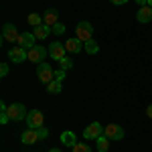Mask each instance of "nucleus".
Here are the masks:
<instances>
[{
	"label": "nucleus",
	"instance_id": "nucleus-1",
	"mask_svg": "<svg viewBox=\"0 0 152 152\" xmlns=\"http://www.w3.org/2000/svg\"><path fill=\"white\" fill-rule=\"evenodd\" d=\"M75 37H77L81 43H87V41H91V39H94V26L87 23V20L79 23V24H77V28H75Z\"/></svg>",
	"mask_w": 152,
	"mask_h": 152
},
{
	"label": "nucleus",
	"instance_id": "nucleus-2",
	"mask_svg": "<svg viewBox=\"0 0 152 152\" xmlns=\"http://www.w3.org/2000/svg\"><path fill=\"white\" fill-rule=\"evenodd\" d=\"M28 112L23 104H12L8 105V120L10 122H20V120H26Z\"/></svg>",
	"mask_w": 152,
	"mask_h": 152
},
{
	"label": "nucleus",
	"instance_id": "nucleus-3",
	"mask_svg": "<svg viewBox=\"0 0 152 152\" xmlns=\"http://www.w3.org/2000/svg\"><path fill=\"white\" fill-rule=\"evenodd\" d=\"M37 75H39V81H43L45 85H49L51 81H55V71L51 69V65H49V63H39Z\"/></svg>",
	"mask_w": 152,
	"mask_h": 152
},
{
	"label": "nucleus",
	"instance_id": "nucleus-4",
	"mask_svg": "<svg viewBox=\"0 0 152 152\" xmlns=\"http://www.w3.org/2000/svg\"><path fill=\"white\" fill-rule=\"evenodd\" d=\"M26 126L28 128H41V126H45V116H43V112L41 110H31L28 112V116H26Z\"/></svg>",
	"mask_w": 152,
	"mask_h": 152
},
{
	"label": "nucleus",
	"instance_id": "nucleus-5",
	"mask_svg": "<svg viewBox=\"0 0 152 152\" xmlns=\"http://www.w3.org/2000/svg\"><path fill=\"white\" fill-rule=\"evenodd\" d=\"M47 55H49V49L41 47V45H35L33 49H28V61H33V63H45Z\"/></svg>",
	"mask_w": 152,
	"mask_h": 152
},
{
	"label": "nucleus",
	"instance_id": "nucleus-6",
	"mask_svg": "<svg viewBox=\"0 0 152 152\" xmlns=\"http://www.w3.org/2000/svg\"><path fill=\"white\" fill-rule=\"evenodd\" d=\"M104 136H107L110 140H122L126 136V132H124L122 126H118V124H107L104 128Z\"/></svg>",
	"mask_w": 152,
	"mask_h": 152
},
{
	"label": "nucleus",
	"instance_id": "nucleus-7",
	"mask_svg": "<svg viewBox=\"0 0 152 152\" xmlns=\"http://www.w3.org/2000/svg\"><path fill=\"white\" fill-rule=\"evenodd\" d=\"M104 128H105V126H102V124L94 122V124H89L87 128L83 130V136H85L87 140H97L99 136H104Z\"/></svg>",
	"mask_w": 152,
	"mask_h": 152
},
{
	"label": "nucleus",
	"instance_id": "nucleus-8",
	"mask_svg": "<svg viewBox=\"0 0 152 152\" xmlns=\"http://www.w3.org/2000/svg\"><path fill=\"white\" fill-rule=\"evenodd\" d=\"M2 39H4V41H10V43H18L20 33H18V28H16L14 24L6 23L4 26H2Z\"/></svg>",
	"mask_w": 152,
	"mask_h": 152
},
{
	"label": "nucleus",
	"instance_id": "nucleus-9",
	"mask_svg": "<svg viewBox=\"0 0 152 152\" xmlns=\"http://www.w3.org/2000/svg\"><path fill=\"white\" fill-rule=\"evenodd\" d=\"M8 57H10L12 63H23V61H26V59H28V51L16 45V47H12L10 51H8Z\"/></svg>",
	"mask_w": 152,
	"mask_h": 152
},
{
	"label": "nucleus",
	"instance_id": "nucleus-10",
	"mask_svg": "<svg viewBox=\"0 0 152 152\" xmlns=\"http://www.w3.org/2000/svg\"><path fill=\"white\" fill-rule=\"evenodd\" d=\"M35 41H37V37H35V33L33 31H26V33H20V39H18V47H23V49H33L35 47Z\"/></svg>",
	"mask_w": 152,
	"mask_h": 152
},
{
	"label": "nucleus",
	"instance_id": "nucleus-11",
	"mask_svg": "<svg viewBox=\"0 0 152 152\" xmlns=\"http://www.w3.org/2000/svg\"><path fill=\"white\" fill-rule=\"evenodd\" d=\"M65 55H67L65 45H61V43H51V45H49V57H53L55 61H61Z\"/></svg>",
	"mask_w": 152,
	"mask_h": 152
},
{
	"label": "nucleus",
	"instance_id": "nucleus-12",
	"mask_svg": "<svg viewBox=\"0 0 152 152\" xmlns=\"http://www.w3.org/2000/svg\"><path fill=\"white\" fill-rule=\"evenodd\" d=\"M23 144H35V142H39L41 140V136H39V130H35V128H28V130H24L23 132Z\"/></svg>",
	"mask_w": 152,
	"mask_h": 152
},
{
	"label": "nucleus",
	"instance_id": "nucleus-13",
	"mask_svg": "<svg viewBox=\"0 0 152 152\" xmlns=\"http://www.w3.org/2000/svg\"><path fill=\"white\" fill-rule=\"evenodd\" d=\"M43 23L47 24V26H51V28H53V26L59 23V12L55 10V8H49V10L43 14Z\"/></svg>",
	"mask_w": 152,
	"mask_h": 152
},
{
	"label": "nucleus",
	"instance_id": "nucleus-14",
	"mask_svg": "<svg viewBox=\"0 0 152 152\" xmlns=\"http://www.w3.org/2000/svg\"><path fill=\"white\" fill-rule=\"evenodd\" d=\"M136 20L138 23H150L152 20V6H140V10H138V14H136Z\"/></svg>",
	"mask_w": 152,
	"mask_h": 152
},
{
	"label": "nucleus",
	"instance_id": "nucleus-15",
	"mask_svg": "<svg viewBox=\"0 0 152 152\" xmlns=\"http://www.w3.org/2000/svg\"><path fill=\"white\" fill-rule=\"evenodd\" d=\"M65 49H67V53H79L83 49V43L77 37H73V39H69V41L65 43Z\"/></svg>",
	"mask_w": 152,
	"mask_h": 152
},
{
	"label": "nucleus",
	"instance_id": "nucleus-16",
	"mask_svg": "<svg viewBox=\"0 0 152 152\" xmlns=\"http://www.w3.org/2000/svg\"><path fill=\"white\" fill-rule=\"evenodd\" d=\"M33 33H35L37 39H45V37H49L51 33H53V28L43 23V24H39V26H35V28H33Z\"/></svg>",
	"mask_w": 152,
	"mask_h": 152
},
{
	"label": "nucleus",
	"instance_id": "nucleus-17",
	"mask_svg": "<svg viewBox=\"0 0 152 152\" xmlns=\"http://www.w3.org/2000/svg\"><path fill=\"white\" fill-rule=\"evenodd\" d=\"M61 142H63L65 146L73 148V146L77 144V138H75V134H73V132H69V130H67V132H63V134H61Z\"/></svg>",
	"mask_w": 152,
	"mask_h": 152
},
{
	"label": "nucleus",
	"instance_id": "nucleus-18",
	"mask_svg": "<svg viewBox=\"0 0 152 152\" xmlns=\"http://www.w3.org/2000/svg\"><path fill=\"white\" fill-rule=\"evenodd\" d=\"M95 142H97V152H107V148H110V138L107 136H99Z\"/></svg>",
	"mask_w": 152,
	"mask_h": 152
},
{
	"label": "nucleus",
	"instance_id": "nucleus-19",
	"mask_svg": "<svg viewBox=\"0 0 152 152\" xmlns=\"http://www.w3.org/2000/svg\"><path fill=\"white\" fill-rule=\"evenodd\" d=\"M26 20H28L31 26H39V24H43V14H39V12H31Z\"/></svg>",
	"mask_w": 152,
	"mask_h": 152
},
{
	"label": "nucleus",
	"instance_id": "nucleus-20",
	"mask_svg": "<svg viewBox=\"0 0 152 152\" xmlns=\"http://www.w3.org/2000/svg\"><path fill=\"white\" fill-rule=\"evenodd\" d=\"M8 105L4 102H0V124H8Z\"/></svg>",
	"mask_w": 152,
	"mask_h": 152
},
{
	"label": "nucleus",
	"instance_id": "nucleus-21",
	"mask_svg": "<svg viewBox=\"0 0 152 152\" xmlns=\"http://www.w3.org/2000/svg\"><path fill=\"white\" fill-rule=\"evenodd\" d=\"M83 49H85V51H87L89 55H95V53L99 51V45H97V43H95L94 39H91V41H87V43H83Z\"/></svg>",
	"mask_w": 152,
	"mask_h": 152
},
{
	"label": "nucleus",
	"instance_id": "nucleus-22",
	"mask_svg": "<svg viewBox=\"0 0 152 152\" xmlns=\"http://www.w3.org/2000/svg\"><path fill=\"white\" fill-rule=\"evenodd\" d=\"M61 89H63L61 81H51L47 85V91H49V94H61Z\"/></svg>",
	"mask_w": 152,
	"mask_h": 152
},
{
	"label": "nucleus",
	"instance_id": "nucleus-23",
	"mask_svg": "<svg viewBox=\"0 0 152 152\" xmlns=\"http://www.w3.org/2000/svg\"><path fill=\"white\" fill-rule=\"evenodd\" d=\"M71 152H91V148H89L87 144H83V142H79V144H75V146L71 148Z\"/></svg>",
	"mask_w": 152,
	"mask_h": 152
},
{
	"label": "nucleus",
	"instance_id": "nucleus-24",
	"mask_svg": "<svg viewBox=\"0 0 152 152\" xmlns=\"http://www.w3.org/2000/svg\"><path fill=\"white\" fill-rule=\"evenodd\" d=\"M59 65H61V69L69 71L71 67H73V61H71V59H67V57H63V59H61V61H59Z\"/></svg>",
	"mask_w": 152,
	"mask_h": 152
},
{
	"label": "nucleus",
	"instance_id": "nucleus-25",
	"mask_svg": "<svg viewBox=\"0 0 152 152\" xmlns=\"http://www.w3.org/2000/svg\"><path fill=\"white\" fill-rule=\"evenodd\" d=\"M53 33H55V35H63V33H65V24L57 23L55 26H53Z\"/></svg>",
	"mask_w": 152,
	"mask_h": 152
},
{
	"label": "nucleus",
	"instance_id": "nucleus-26",
	"mask_svg": "<svg viewBox=\"0 0 152 152\" xmlns=\"http://www.w3.org/2000/svg\"><path fill=\"white\" fill-rule=\"evenodd\" d=\"M63 79H65V69L55 71V81H63Z\"/></svg>",
	"mask_w": 152,
	"mask_h": 152
},
{
	"label": "nucleus",
	"instance_id": "nucleus-27",
	"mask_svg": "<svg viewBox=\"0 0 152 152\" xmlns=\"http://www.w3.org/2000/svg\"><path fill=\"white\" fill-rule=\"evenodd\" d=\"M37 130H39V136H41V140H43V138H47V136H49V130L45 128V126H41V128H37Z\"/></svg>",
	"mask_w": 152,
	"mask_h": 152
},
{
	"label": "nucleus",
	"instance_id": "nucleus-28",
	"mask_svg": "<svg viewBox=\"0 0 152 152\" xmlns=\"http://www.w3.org/2000/svg\"><path fill=\"white\" fill-rule=\"evenodd\" d=\"M6 73H8V65H6V63H2V65H0V75H2V77H6Z\"/></svg>",
	"mask_w": 152,
	"mask_h": 152
},
{
	"label": "nucleus",
	"instance_id": "nucleus-29",
	"mask_svg": "<svg viewBox=\"0 0 152 152\" xmlns=\"http://www.w3.org/2000/svg\"><path fill=\"white\" fill-rule=\"evenodd\" d=\"M110 2H112V4H116V6H122V4H126L128 0H110Z\"/></svg>",
	"mask_w": 152,
	"mask_h": 152
},
{
	"label": "nucleus",
	"instance_id": "nucleus-30",
	"mask_svg": "<svg viewBox=\"0 0 152 152\" xmlns=\"http://www.w3.org/2000/svg\"><path fill=\"white\" fill-rule=\"evenodd\" d=\"M146 116H148V118H150V120H152V104L148 105V107H146Z\"/></svg>",
	"mask_w": 152,
	"mask_h": 152
},
{
	"label": "nucleus",
	"instance_id": "nucleus-31",
	"mask_svg": "<svg viewBox=\"0 0 152 152\" xmlns=\"http://www.w3.org/2000/svg\"><path fill=\"white\" fill-rule=\"evenodd\" d=\"M136 4H138V6H146V4H148V0H136Z\"/></svg>",
	"mask_w": 152,
	"mask_h": 152
},
{
	"label": "nucleus",
	"instance_id": "nucleus-32",
	"mask_svg": "<svg viewBox=\"0 0 152 152\" xmlns=\"http://www.w3.org/2000/svg\"><path fill=\"white\" fill-rule=\"evenodd\" d=\"M49 152H61V150H59V148H51Z\"/></svg>",
	"mask_w": 152,
	"mask_h": 152
},
{
	"label": "nucleus",
	"instance_id": "nucleus-33",
	"mask_svg": "<svg viewBox=\"0 0 152 152\" xmlns=\"http://www.w3.org/2000/svg\"><path fill=\"white\" fill-rule=\"evenodd\" d=\"M148 6H152V0H148Z\"/></svg>",
	"mask_w": 152,
	"mask_h": 152
}]
</instances>
